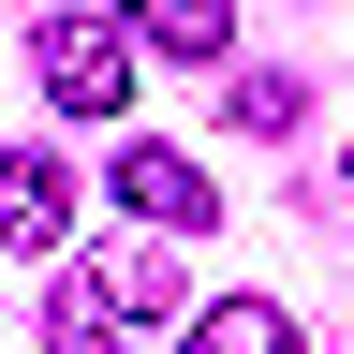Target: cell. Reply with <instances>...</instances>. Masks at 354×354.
<instances>
[{
	"label": "cell",
	"instance_id": "cell-1",
	"mask_svg": "<svg viewBox=\"0 0 354 354\" xmlns=\"http://www.w3.org/2000/svg\"><path fill=\"white\" fill-rule=\"evenodd\" d=\"M30 74H44L59 118H118V104H133V30H118V15H44V30H30Z\"/></svg>",
	"mask_w": 354,
	"mask_h": 354
},
{
	"label": "cell",
	"instance_id": "cell-2",
	"mask_svg": "<svg viewBox=\"0 0 354 354\" xmlns=\"http://www.w3.org/2000/svg\"><path fill=\"white\" fill-rule=\"evenodd\" d=\"M118 207L148 221V236H207V221H221V177L192 148H118Z\"/></svg>",
	"mask_w": 354,
	"mask_h": 354
},
{
	"label": "cell",
	"instance_id": "cell-3",
	"mask_svg": "<svg viewBox=\"0 0 354 354\" xmlns=\"http://www.w3.org/2000/svg\"><path fill=\"white\" fill-rule=\"evenodd\" d=\"M74 236V162L59 148H0V251H59Z\"/></svg>",
	"mask_w": 354,
	"mask_h": 354
},
{
	"label": "cell",
	"instance_id": "cell-4",
	"mask_svg": "<svg viewBox=\"0 0 354 354\" xmlns=\"http://www.w3.org/2000/svg\"><path fill=\"white\" fill-rule=\"evenodd\" d=\"M118 30L148 59H236V0H118Z\"/></svg>",
	"mask_w": 354,
	"mask_h": 354
},
{
	"label": "cell",
	"instance_id": "cell-5",
	"mask_svg": "<svg viewBox=\"0 0 354 354\" xmlns=\"http://www.w3.org/2000/svg\"><path fill=\"white\" fill-rule=\"evenodd\" d=\"M177 354H295V310L281 295H207L192 325H177Z\"/></svg>",
	"mask_w": 354,
	"mask_h": 354
},
{
	"label": "cell",
	"instance_id": "cell-6",
	"mask_svg": "<svg viewBox=\"0 0 354 354\" xmlns=\"http://www.w3.org/2000/svg\"><path fill=\"white\" fill-rule=\"evenodd\" d=\"M74 295H88V310H118V325H177L162 251H88V266H74Z\"/></svg>",
	"mask_w": 354,
	"mask_h": 354
},
{
	"label": "cell",
	"instance_id": "cell-7",
	"mask_svg": "<svg viewBox=\"0 0 354 354\" xmlns=\"http://www.w3.org/2000/svg\"><path fill=\"white\" fill-rule=\"evenodd\" d=\"M221 118H236V133H295V118H310V74H236Z\"/></svg>",
	"mask_w": 354,
	"mask_h": 354
},
{
	"label": "cell",
	"instance_id": "cell-8",
	"mask_svg": "<svg viewBox=\"0 0 354 354\" xmlns=\"http://www.w3.org/2000/svg\"><path fill=\"white\" fill-rule=\"evenodd\" d=\"M44 354H118V310H88V295H59V325H44Z\"/></svg>",
	"mask_w": 354,
	"mask_h": 354
},
{
	"label": "cell",
	"instance_id": "cell-9",
	"mask_svg": "<svg viewBox=\"0 0 354 354\" xmlns=\"http://www.w3.org/2000/svg\"><path fill=\"white\" fill-rule=\"evenodd\" d=\"M339 192H354V177H339Z\"/></svg>",
	"mask_w": 354,
	"mask_h": 354
}]
</instances>
